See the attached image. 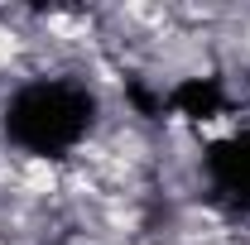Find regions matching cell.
<instances>
[{
  "label": "cell",
  "instance_id": "7a4b0ae2",
  "mask_svg": "<svg viewBox=\"0 0 250 245\" xmlns=\"http://www.w3.org/2000/svg\"><path fill=\"white\" fill-rule=\"evenodd\" d=\"M207 173H212V187L236 207V212H250V130L231 135V140H217L202 154Z\"/></svg>",
  "mask_w": 250,
  "mask_h": 245
},
{
  "label": "cell",
  "instance_id": "3957f363",
  "mask_svg": "<svg viewBox=\"0 0 250 245\" xmlns=\"http://www.w3.org/2000/svg\"><path fill=\"white\" fill-rule=\"evenodd\" d=\"M168 106L188 116V121H217L226 111V87L217 77H183L173 92H168Z\"/></svg>",
  "mask_w": 250,
  "mask_h": 245
},
{
  "label": "cell",
  "instance_id": "6da1fadb",
  "mask_svg": "<svg viewBox=\"0 0 250 245\" xmlns=\"http://www.w3.org/2000/svg\"><path fill=\"white\" fill-rule=\"evenodd\" d=\"M96 116V96L77 82H29L5 106V140L39 159H62Z\"/></svg>",
  "mask_w": 250,
  "mask_h": 245
}]
</instances>
